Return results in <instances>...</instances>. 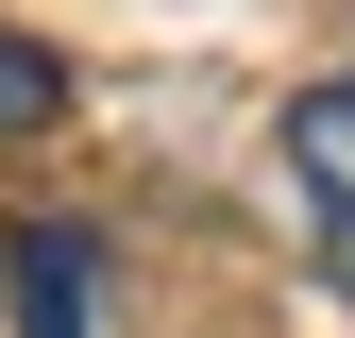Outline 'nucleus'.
Here are the masks:
<instances>
[{
  "label": "nucleus",
  "mask_w": 355,
  "mask_h": 338,
  "mask_svg": "<svg viewBox=\"0 0 355 338\" xmlns=\"http://www.w3.org/2000/svg\"><path fill=\"white\" fill-rule=\"evenodd\" d=\"M0 287H17V338H102V237L85 220H17Z\"/></svg>",
  "instance_id": "f257e3e1"
},
{
  "label": "nucleus",
  "mask_w": 355,
  "mask_h": 338,
  "mask_svg": "<svg viewBox=\"0 0 355 338\" xmlns=\"http://www.w3.org/2000/svg\"><path fill=\"white\" fill-rule=\"evenodd\" d=\"M288 186L322 203V237L355 220V68H322V84L288 102Z\"/></svg>",
  "instance_id": "f03ea898"
},
{
  "label": "nucleus",
  "mask_w": 355,
  "mask_h": 338,
  "mask_svg": "<svg viewBox=\"0 0 355 338\" xmlns=\"http://www.w3.org/2000/svg\"><path fill=\"white\" fill-rule=\"evenodd\" d=\"M51 118H68V51L0 17V152H17V136H51Z\"/></svg>",
  "instance_id": "7ed1b4c3"
},
{
  "label": "nucleus",
  "mask_w": 355,
  "mask_h": 338,
  "mask_svg": "<svg viewBox=\"0 0 355 338\" xmlns=\"http://www.w3.org/2000/svg\"><path fill=\"white\" fill-rule=\"evenodd\" d=\"M322 271H338V287H355V220H338V237H322Z\"/></svg>",
  "instance_id": "20e7f679"
}]
</instances>
